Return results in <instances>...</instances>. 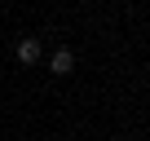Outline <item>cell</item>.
<instances>
[{"label": "cell", "mask_w": 150, "mask_h": 141, "mask_svg": "<svg viewBox=\"0 0 150 141\" xmlns=\"http://www.w3.org/2000/svg\"><path fill=\"white\" fill-rule=\"evenodd\" d=\"M40 53H44V49H40V40H35V35H22V40H18V62H22V66H35V62H40Z\"/></svg>", "instance_id": "6da1fadb"}, {"label": "cell", "mask_w": 150, "mask_h": 141, "mask_svg": "<svg viewBox=\"0 0 150 141\" xmlns=\"http://www.w3.org/2000/svg\"><path fill=\"white\" fill-rule=\"evenodd\" d=\"M49 70H53V75H71V70H75V53H71V49H53Z\"/></svg>", "instance_id": "7a4b0ae2"}]
</instances>
